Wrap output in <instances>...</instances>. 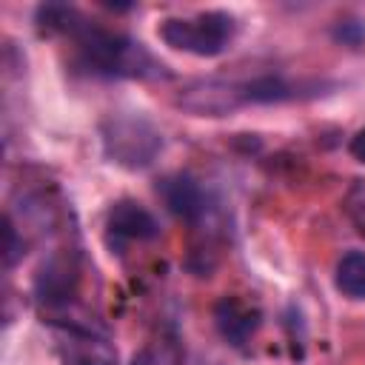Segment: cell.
Masks as SVG:
<instances>
[{"instance_id": "6da1fadb", "label": "cell", "mask_w": 365, "mask_h": 365, "mask_svg": "<svg viewBox=\"0 0 365 365\" xmlns=\"http://www.w3.org/2000/svg\"><path fill=\"white\" fill-rule=\"evenodd\" d=\"M37 23L46 29L63 31L77 43L80 66L100 77H131V80H157L168 77V68L140 43L120 31L88 23L77 9L68 6H43Z\"/></svg>"}, {"instance_id": "7a4b0ae2", "label": "cell", "mask_w": 365, "mask_h": 365, "mask_svg": "<svg viewBox=\"0 0 365 365\" xmlns=\"http://www.w3.org/2000/svg\"><path fill=\"white\" fill-rule=\"evenodd\" d=\"M237 23L228 11H197L191 17H168L160 23V37L165 46L197 54V57H217L234 40Z\"/></svg>"}, {"instance_id": "3957f363", "label": "cell", "mask_w": 365, "mask_h": 365, "mask_svg": "<svg viewBox=\"0 0 365 365\" xmlns=\"http://www.w3.org/2000/svg\"><path fill=\"white\" fill-rule=\"evenodd\" d=\"M103 151L123 168H145L163 148V134L140 114H111L100 125Z\"/></svg>"}, {"instance_id": "277c9868", "label": "cell", "mask_w": 365, "mask_h": 365, "mask_svg": "<svg viewBox=\"0 0 365 365\" xmlns=\"http://www.w3.org/2000/svg\"><path fill=\"white\" fill-rule=\"evenodd\" d=\"M177 106L194 117H225V114L237 111L240 106H245L242 83L240 80H220V77L194 80L180 91Z\"/></svg>"}, {"instance_id": "5b68a950", "label": "cell", "mask_w": 365, "mask_h": 365, "mask_svg": "<svg viewBox=\"0 0 365 365\" xmlns=\"http://www.w3.org/2000/svg\"><path fill=\"white\" fill-rule=\"evenodd\" d=\"M154 237H160V222L145 205L134 200H120L108 208L106 240L111 248H123L125 242H145Z\"/></svg>"}, {"instance_id": "8992f818", "label": "cell", "mask_w": 365, "mask_h": 365, "mask_svg": "<svg viewBox=\"0 0 365 365\" xmlns=\"http://www.w3.org/2000/svg\"><path fill=\"white\" fill-rule=\"evenodd\" d=\"M77 282H80V268H77L74 257L71 254H54L37 271L34 294H37V299L43 305H48V308L60 305L63 308V305H68L74 299Z\"/></svg>"}, {"instance_id": "52a82bcc", "label": "cell", "mask_w": 365, "mask_h": 365, "mask_svg": "<svg viewBox=\"0 0 365 365\" xmlns=\"http://www.w3.org/2000/svg\"><path fill=\"white\" fill-rule=\"evenodd\" d=\"M163 202L168 205V211L191 225L202 222L208 217V194L205 188L191 177V174H171L157 185Z\"/></svg>"}, {"instance_id": "ba28073f", "label": "cell", "mask_w": 365, "mask_h": 365, "mask_svg": "<svg viewBox=\"0 0 365 365\" xmlns=\"http://www.w3.org/2000/svg\"><path fill=\"white\" fill-rule=\"evenodd\" d=\"M214 319H217L222 339H228L237 348L245 345L254 336V331L259 328V311L251 308L248 302H242L240 297H222L214 308Z\"/></svg>"}, {"instance_id": "9c48e42d", "label": "cell", "mask_w": 365, "mask_h": 365, "mask_svg": "<svg viewBox=\"0 0 365 365\" xmlns=\"http://www.w3.org/2000/svg\"><path fill=\"white\" fill-rule=\"evenodd\" d=\"M68 365H117L114 351L94 334L71 331L68 334Z\"/></svg>"}, {"instance_id": "30bf717a", "label": "cell", "mask_w": 365, "mask_h": 365, "mask_svg": "<svg viewBox=\"0 0 365 365\" xmlns=\"http://www.w3.org/2000/svg\"><path fill=\"white\" fill-rule=\"evenodd\" d=\"M334 282L348 299H365V251L342 254L334 271Z\"/></svg>"}, {"instance_id": "8fae6325", "label": "cell", "mask_w": 365, "mask_h": 365, "mask_svg": "<svg viewBox=\"0 0 365 365\" xmlns=\"http://www.w3.org/2000/svg\"><path fill=\"white\" fill-rule=\"evenodd\" d=\"M180 362H182L180 345L171 336H160V339L143 345L131 359V365H180Z\"/></svg>"}, {"instance_id": "7c38bea8", "label": "cell", "mask_w": 365, "mask_h": 365, "mask_svg": "<svg viewBox=\"0 0 365 365\" xmlns=\"http://www.w3.org/2000/svg\"><path fill=\"white\" fill-rule=\"evenodd\" d=\"M342 208H345L351 225L356 228V234L365 237V180H356V182L348 188V194H345V200H342Z\"/></svg>"}, {"instance_id": "4fadbf2b", "label": "cell", "mask_w": 365, "mask_h": 365, "mask_svg": "<svg viewBox=\"0 0 365 365\" xmlns=\"http://www.w3.org/2000/svg\"><path fill=\"white\" fill-rule=\"evenodd\" d=\"M23 254V240H17V231H14V222L6 217V265L11 268L17 262V257Z\"/></svg>"}, {"instance_id": "5bb4252c", "label": "cell", "mask_w": 365, "mask_h": 365, "mask_svg": "<svg viewBox=\"0 0 365 365\" xmlns=\"http://www.w3.org/2000/svg\"><path fill=\"white\" fill-rule=\"evenodd\" d=\"M348 151H351V157H354V160L365 163V128H359V131L351 137V143H348Z\"/></svg>"}]
</instances>
